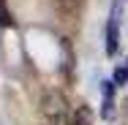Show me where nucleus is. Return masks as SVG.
<instances>
[{"instance_id":"1","label":"nucleus","mask_w":128,"mask_h":125,"mask_svg":"<svg viewBox=\"0 0 128 125\" xmlns=\"http://www.w3.org/2000/svg\"><path fill=\"white\" fill-rule=\"evenodd\" d=\"M44 114L49 117L54 125H68V109H66V101L60 93L49 90L44 95Z\"/></svg>"},{"instance_id":"2","label":"nucleus","mask_w":128,"mask_h":125,"mask_svg":"<svg viewBox=\"0 0 128 125\" xmlns=\"http://www.w3.org/2000/svg\"><path fill=\"white\" fill-rule=\"evenodd\" d=\"M120 11H123V0L114 3L112 14H109V22H106V54L114 57L117 46H120Z\"/></svg>"},{"instance_id":"3","label":"nucleus","mask_w":128,"mask_h":125,"mask_svg":"<svg viewBox=\"0 0 128 125\" xmlns=\"http://www.w3.org/2000/svg\"><path fill=\"white\" fill-rule=\"evenodd\" d=\"M90 123H93L90 109H87V106H79L76 112H74V120H71V125H90Z\"/></svg>"},{"instance_id":"4","label":"nucleus","mask_w":128,"mask_h":125,"mask_svg":"<svg viewBox=\"0 0 128 125\" xmlns=\"http://www.w3.org/2000/svg\"><path fill=\"white\" fill-rule=\"evenodd\" d=\"M0 27H14V14L6 8V0H0Z\"/></svg>"},{"instance_id":"5","label":"nucleus","mask_w":128,"mask_h":125,"mask_svg":"<svg viewBox=\"0 0 128 125\" xmlns=\"http://www.w3.org/2000/svg\"><path fill=\"white\" fill-rule=\"evenodd\" d=\"M112 82H114L117 87H120V84H128V63L114 68V79H112Z\"/></svg>"},{"instance_id":"6","label":"nucleus","mask_w":128,"mask_h":125,"mask_svg":"<svg viewBox=\"0 0 128 125\" xmlns=\"http://www.w3.org/2000/svg\"><path fill=\"white\" fill-rule=\"evenodd\" d=\"M101 117H104V120H112V117H114V98H104V103H101Z\"/></svg>"}]
</instances>
